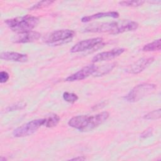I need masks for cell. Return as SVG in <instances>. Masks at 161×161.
<instances>
[{"mask_svg": "<svg viewBox=\"0 0 161 161\" xmlns=\"http://www.w3.org/2000/svg\"><path fill=\"white\" fill-rule=\"evenodd\" d=\"M138 27V23L131 20H120L118 21L104 22L90 25L85 29L86 32L108 33L116 35L126 31H133Z\"/></svg>", "mask_w": 161, "mask_h": 161, "instance_id": "obj_1", "label": "cell"}, {"mask_svg": "<svg viewBox=\"0 0 161 161\" xmlns=\"http://www.w3.org/2000/svg\"><path fill=\"white\" fill-rule=\"evenodd\" d=\"M109 116V114L107 111L91 116L79 115L70 119L68 125L81 131H89L104 123Z\"/></svg>", "mask_w": 161, "mask_h": 161, "instance_id": "obj_2", "label": "cell"}, {"mask_svg": "<svg viewBox=\"0 0 161 161\" xmlns=\"http://www.w3.org/2000/svg\"><path fill=\"white\" fill-rule=\"evenodd\" d=\"M4 22L12 31L21 33L31 31L39 23V19L37 17L28 14L8 19L5 20Z\"/></svg>", "mask_w": 161, "mask_h": 161, "instance_id": "obj_3", "label": "cell"}, {"mask_svg": "<svg viewBox=\"0 0 161 161\" xmlns=\"http://www.w3.org/2000/svg\"><path fill=\"white\" fill-rule=\"evenodd\" d=\"M75 34V31L72 30H58L45 35L43 40L46 43L50 45H62L70 42Z\"/></svg>", "mask_w": 161, "mask_h": 161, "instance_id": "obj_4", "label": "cell"}, {"mask_svg": "<svg viewBox=\"0 0 161 161\" xmlns=\"http://www.w3.org/2000/svg\"><path fill=\"white\" fill-rule=\"evenodd\" d=\"M156 89V86L153 84L144 83L136 86L125 97L129 102H136L143 97L152 94Z\"/></svg>", "mask_w": 161, "mask_h": 161, "instance_id": "obj_5", "label": "cell"}, {"mask_svg": "<svg viewBox=\"0 0 161 161\" xmlns=\"http://www.w3.org/2000/svg\"><path fill=\"white\" fill-rule=\"evenodd\" d=\"M45 119L32 120L16 128L13 134L15 137H23L34 133L40 126L44 125Z\"/></svg>", "mask_w": 161, "mask_h": 161, "instance_id": "obj_6", "label": "cell"}, {"mask_svg": "<svg viewBox=\"0 0 161 161\" xmlns=\"http://www.w3.org/2000/svg\"><path fill=\"white\" fill-rule=\"evenodd\" d=\"M103 45H104V43H103V38L101 37H96L78 42L72 47L70 52L72 53H76L94 48H96V50L101 48Z\"/></svg>", "mask_w": 161, "mask_h": 161, "instance_id": "obj_7", "label": "cell"}, {"mask_svg": "<svg viewBox=\"0 0 161 161\" xmlns=\"http://www.w3.org/2000/svg\"><path fill=\"white\" fill-rule=\"evenodd\" d=\"M97 69H98V67L94 64L88 65L83 67L77 72L67 77L65 80L68 82H73V81L84 79L87 77H89V75L94 74L95 72L97 71Z\"/></svg>", "mask_w": 161, "mask_h": 161, "instance_id": "obj_8", "label": "cell"}, {"mask_svg": "<svg viewBox=\"0 0 161 161\" xmlns=\"http://www.w3.org/2000/svg\"><path fill=\"white\" fill-rule=\"evenodd\" d=\"M154 60L153 57H148V58H142L135 62L134 64L128 66L125 71L130 73L136 74L142 71H143L145 69H146L150 64H151Z\"/></svg>", "mask_w": 161, "mask_h": 161, "instance_id": "obj_9", "label": "cell"}, {"mask_svg": "<svg viewBox=\"0 0 161 161\" xmlns=\"http://www.w3.org/2000/svg\"><path fill=\"white\" fill-rule=\"evenodd\" d=\"M125 51V48H114L107 52H103L96 55L92 59V62H99L101 61L111 60L121 55Z\"/></svg>", "mask_w": 161, "mask_h": 161, "instance_id": "obj_10", "label": "cell"}, {"mask_svg": "<svg viewBox=\"0 0 161 161\" xmlns=\"http://www.w3.org/2000/svg\"><path fill=\"white\" fill-rule=\"evenodd\" d=\"M41 34L39 32L30 31L27 32L18 33L13 38V41L17 43H25L36 41L40 38Z\"/></svg>", "mask_w": 161, "mask_h": 161, "instance_id": "obj_11", "label": "cell"}, {"mask_svg": "<svg viewBox=\"0 0 161 161\" xmlns=\"http://www.w3.org/2000/svg\"><path fill=\"white\" fill-rule=\"evenodd\" d=\"M0 57L3 60L18 62H25L28 60L27 55L14 52H2L0 55Z\"/></svg>", "mask_w": 161, "mask_h": 161, "instance_id": "obj_12", "label": "cell"}, {"mask_svg": "<svg viewBox=\"0 0 161 161\" xmlns=\"http://www.w3.org/2000/svg\"><path fill=\"white\" fill-rule=\"evenodd\" d=\"M104 17H111L113 18H118L119 17V13L116 11H109V12H104V13H96L90 16H84L81 19V21L83 23L86 22H89L90 21L96 19H99L101 18H104Z\"/></svg>", "mask_w": 161, "mask_h": 161, "instance_id": "obj_13", "label": "cell"}, {"mask_svg": "<svg viewBox=\"0 0 161 161\" xmlns=\"http://www.w3.org/2000/svg\"><path fill=\"white\" fill-rule=\"evenodd\" d=\"M160 48H161V40L160 39H158L144 45L142 50L144 52H153V51L160 50Z\"/></svg>", "mask_w": 161, "mask_h": 161, "instance_id": "obj_14", "label": "cell"}, {"mask_svg": "<svg viewBox=\"0 0 161 161\" xmlns=\"http://www.w3.org/2000/svg\"><path fill=\"white\" fill-rule=\"evenodd\" d=\"M45 121L44 125L48 128H52L55 126L60 121V117L55 114H52L48 118H45Z\"/></svg>", "mask_w": 161, "mask_h": 161, "instance_id": "obj_15", "label": "cell"}, {"mask_svg": "<svg viewBox=\"0 0 161 161\" xmlns=\"http://www.w3.org/2000/svg\"><path fill=\"white\" fill-rule=\"evenodd\" d=\"M114 65H115V64H114V63L104 65L102 66L100 69H99V68H98L97 71L95 72L94 74L96 76H101L102 75L106 74L113 69V67H114Z\"/></svg>", "mask_w": 161, "mask_h": 161, "instance_id": "obj_16", "label": "cell"}, {"mask_svg": "<svg viewBox=\"0 0 161 161\" xmlns=\"http://www.w3.org/2000/svg\"><path fill=\"white\" fill-rule=\"evenodd\" d=\"M145 3L144 1H123L119 2V4L123 6L138 7L142 6Z\"/></svg>", "mask_w": 161, "mask_h": 161, "instance_id": "obj_17", "label": "cell"}, {"mask_svg": "<svg viewBox=\"0 0 161 161\" xmlns=\"http://www.w3.org/2000/svg\"><path fill=\"white\" fill-rule=\"evenodd\" d=\"M160 116L161 110L160 109H158L147 113L143 116V118L146 119H157L160 118Z\"/></svg>", "mask_w": 161, "mask_h": 161, "instance_id": "obj_18", "label": "cell"}, {"mask_svg": "<svg viewBox=\"0 0 161 161\" xmlns=\"http://www.w3.org/2000/svg\"><path fill=\"white\" fill-rule=\"evenodd\" d=\"M63 98L65 101L68 103H74L78 99V96L74 93L64 92L63 94Z\"/></svg>", "mask_w": 161, "mask_h": 161, "instance_id": "obj_19", "label": "cell"}, {"mask_svg": "<svg viewBox=\"0 0 161 161\" xmlns=\"http://www.w3.org/2000/svg\"><path fill=\"white\" fill-rule=\"evenodd\" d=\"M53 3V1H40V2L37 3L36 4H34V5L30 8V9L33 10V9H37L45 8V7H46V6H49V5H51Z\"/></svg>", "mask_w": 161, "mask_h": 161, "instance_id": "obj_20", "label": "cell"}, {"mask_svg": "<svg viewBox=\"0 0 161 161\" xmlns=\"http://www.w3.org/2000/svg\"><path fill=\"white\" fill-rule=\"evenodd\" d=\"M25 107H26V104L25 103H16L14 105L9 106L8 108H7L6 110L8 111H12L18 110V109H22Z\"/></svg>", "mask_w": 161, "mask_h": 161, "instance_id": "obj_21", "label": "cell"}, {"mask_svg": "<svg viewBox=\"0 0 161 161\" xmlns=\"http://www.w3.org/2000/svg\"><path fill=\"white\" fill-rule=\"evenodd\" d=\"M9 78V75L7 72L1 71L0 72V82L1 83H4L7 82Z\"/></svg>", "mask_w": 161, "mask_h": 161, "instance_id": "obj_22", "label": "cell"}, {"mask_svg": "<svg viewBox=\"0 0 161 161\" xmlns=\"http://www.w3.org/2000/svg\"><path fill=\"white\" fill-rule=\"evenodd\" d=\"M152 135V128H148L146 130H145L141 135H140V137L143 138H145L147 137L150 136Z\"/></svg>", "mask_w": 161, "mask_h": 161, "instance_id": "obj_23", "label": "cell"}, {"mask_svg": "<svg viewBox=\"0 0 161 161\" xmlns=\"http://www.w3.org/2000/svg\"><path fill=\"white\" fill-rule=\"evenodd\" d=\"M71 160H85V158L82 157H78L76 158H73L70 159Z\"/></svg>", "mask_w": 161, "mask_h": 161, "instance_id": "obj_24", "label": "cell"}, {"mask_svg": "<svg viewBox=\"0 0 161 161\" xmlns=\"http://www.w3.org/2000/svg\"><path fill=\"white\" fill-rule=\"evenodd\" d=\"M6 160V158H3L2 157H1V158H0V160L1 161H3V160Z\"/></svg>", "mask_w": 161, "mask_h": 161, "instance_id": "obj_25", "label": "cell"}]
</instances>
